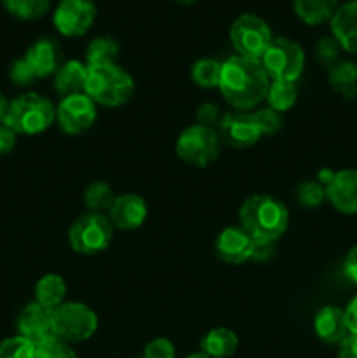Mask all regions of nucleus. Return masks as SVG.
<instances>
[{"mask_svg": "<svg viewBox=\"0 0 357 358\" xmlns=\"http://www.w3.org/2000/svg\"><path fill=\"white\" fill-rule=\"evenodd\" d=\"M186 358H210V357H206L203 352H196V353H191V355H188Z\"/></svg>", "mask_w": 357, "mask_h": 358, "instance_id": "nucleus-44", "label": "nucleus"}, {"mask_svg": "<svg viewBox=\"0 0 357 358\" xmlns=\"http://www.w3.org/2000/svg\"><path fill=\"white\" fill-rule=\"evenodd\" d=\"M178 159L195 168H206L219 157L220 138L216 128L192 124L178 135L175 143Z\"/></svg>", "mask_w": 357, "mask_h": 358, "instance_id": "nucleus-7", "label": "nucleus"}, {"mask_svg": "<svg viewBox=\"0 0 357 358\" xmlns=\"http://www.w3.org/2000/svg\"><path fill=\"white\" fill-rule=\"evenodd\" d=\"M342 48L336 42L335 37H324L317 42L315 45V55H317V59L326 66H332L336 62H340L338 56Z\"/></svg>", "mask_w": 357, "mask_h": 358, "instance_id": "nucleus-35", "label": "nucleus"}, {"mask_svg": "<svg viewBox=\"0 0 357 358\" xmlns=\"http://www.w3.org/2000/svg\"><path fill=\"white\" fill-rule=\"evenodd\" d=\"M66 297V283L63 276L56 273L44 275L37 283H35V303L42 306L55 310L59 304L65 303Z\"/></svg>", "mask_w": 357, "mask_h": 358, "instance_id": "nucleus-23", "label": "nucleus"}, {"mask_svg": "<svg viewBox=\"0 0 357 358\" xmlns=\"http://www.w3.org/2000/svg\"><path fill=\"white\" fill-rule=\"evenodd\" d=\"M4 7L14 17L23 21H35L49 10V0H2Z\"/></svg>", "mask_w": 357, "mask_h": 358, "instance_id": "nucleus-29", "label": "nucleus"}, {"mask_svg": "<svg viewBox=\"0 0 357 358\" xmlns=\"http://www.w3.org/2000/svg\"><path fill=\"white\" fill-rule=\"evenodd\" d=\"M52 331L70 345L88 341L98 331V315L88 304L65 301L52 310Z\"/></svg>", "mask_w": 357, "mask_h": 358, "instance_id": "nucleus-5", "label": "nucleus"}, {"mask_svg": "<svg viewBox=\"0 0 357 358\" xmlns=\"http://www.w3.org/2000/svg\"><path fill=\"white\" fill-rule=\"evenodd\" d=\"M119 55V44L112 37H97L86 49V65H111Z\"/></svg>", "mask_w": 357, "mask_h": 358, "instance_id": "nucleus-27", "label": "nucleus"}, {"mask_svg": "<svg viewBox=\"0 0 357 358\" xmlns=\"http://www.w3.org/2000/svg\"><path fill=\"white\" fill-rule=\"evenodd\" d=\"M35 358H79L72 345L59 338H51L35 346Z\"/></svg>", "mask_w": 357, "mask_h": 358, "instance_id": "nucleus-32", "label": "nucleus"}, {"mask_svg": "<svg viewBox=\"0 0 357 358\" xmlns=\"http://www.w3.org/2000/svg\"><path fill=\"white\" fill-rule=\"evenodd\" d=\"M328 201L345 215H357V170L335 171L329 184L326 185Z\"/></svg>", "mask_w": 357, "mask_h": 358, "instance_id": "nucleus-14", "label": "nucleus"}, {"mask_svg": "<svg viewBox=\"0 0 357 358\" xmlns=\"http://www.w3.org/2000/svg\"><path fill=\"white\" fill-rule=\"evenodd\" d=\"M97 20V6L91 0H62L52 14V23L63 37H83Z\"/></svg>", "mask_w": 357, "mask_h": 358, "instance_id": "nucleus-11", "label": "nucleus"}, {"mask_svg": "<svg viewBox=\"0 0 357 358\" xmlns=\"http://www.w3.org/2000/svg\"><path fill=\"white\" fill-rule=\"evenodd\" d=\"M220 69H223V63L217 62V59L214 58L198 59L191 69L192 83H195L196 86L203 87V90L219 87Z\"/></svg>", "mask_w": 357, "mask_h": 358, "instance_id": "nucleus-28", "label": "nucleus"}, {"mask_svg": "<svg viewBox=\"0 0 357 358\" xmlns=\"http://www.w3.org/2000/svg\"><path fill=\"white\" fill-rule=\"evenodd\" d=\"M338 358H357V336L349 334L340 343Z\"/></svg>", "mask_w": 357, "mask_h": 358, "instance_id": "nucleus-40", "label": "nucleus"}, {"mask_svg": "<svg viewBox=\"0 0 357 358\" xmlns=\"http://www.w3.org/2000/svg\"><path fill=\"white\" fill-rule=\"evenodd\" d=\"M135 91L133 77L122 66L111 65L88 66V80L84 93L97 105L104 107H121Z\"/></svg>", "mask_w": 357, "mask_h": 358, "instance_id": "nucleus-4", "label": "nucleus"}, {"mask_svg": "<svg viewBox=\"0 0 357 358\" xmlns=\"http://www.w3.org/2000/svg\"><path fill=\"white\" fill-rule=\"evenodd\" d=\"M97 121V103L86 93L62 98L56 107V122L66 135H80Z\"/></svg>", "mask_w": 357, "mask_h": 358, "instance_id": "nucleus-10", "label": "nucleus"}, {"mask_svg": "<svg viewBox=\"0 0 357 358\" xmlns=\"http://www.w3.org/2000/svg\"><path fill=\"white\" fill-rule=\"evenodd\" d=\"M147 203L142 196L126 192V194L115 196L112 208L108 210V219H111L114 229L133 231L139 229L147 219Z\"/></svg>", "mask_w": 357, "mask_h": 358, "instance_id": "nucleus-15", "label": "nucleus"}, {"mask_svg": "<svg viewBox=\"0 0 357 358\" xmlns=\"http://www.w3.org/2000/svg\"><path fill=\"white\" fill-rule=\"evenodd\" d=\"M24 59L30 63L37 79H44V77L55 76L56 70L59 69L62 52H59V45L55 41L38 38L27 49Z\"/></svg>", "mask_w": 357, "mask_h": 358, "instance_id": "nucleus-19", "label": "nucleus"}, {"mask_svg": "<svg viewBox=\"0 0 357 358\" xmlns=\"http://www.w3.org/2000/svg\"><path fill=\"white\" fill-rule=\"evenodd\" d=\"M331 31L343 51L357 55V0L336 9L331 17Z\"/></svg>", "mask_w": 357, "mask_h": 358, "instance_id": "nucleus-18", "label": "nucleus"}, {"mask_svg": "<svg viewBox=\"0 0 357 358\" xmlns=\"http://www.w3.org/2000/svg\"><path fill=\"white\" fill-rule=\"evenodd\" d=\"M345 320L350 334L357 336V294L350 299V303L345 308Z\"/></svg>", "mask_w": 357, "mask_h": 358, "instance_id": "nucleus-41", "label": "nucleus"}, {"mask_svg": "<svg viewBox=\"0 0 357 358\" xmlns=\"http://www.w3.org/2000/svg\"><path fill=\"white\" fill-rule=\"evenodd\" d=\"M0 358H35V345L23 336H13L0 343Z\"/></svg>", "mask_w": 357, "mask_h": 358, "instance_id": "nucleus-31", "label": "nucleus"}, {"mask_svg": "<svg viewBox=\"0 0 357 358\" xmlns=\"http://www.w3.org/2000/svg\"><path fill=\"white\" fill-rule=\"evenodd\" d=\"M9 79L13 80L16 86H31V84L37 80V76H35L34 69L30 66V63L23 58L16 59V62H13V65H10L9 69Z\"/></svg>", "mask_w": 357, "mask_h": 358, "instance_id": "nucleus-34", "label": "nucleus"}, {"mask_svg": "<svg viewBox=\"0 0 357 358\" xmlns=\"http://www.w3.org/2000/svg\"><path fill=\"white\" fill-rule=\"evenodd\" d=\"M18 135L2 122L0 124V156H6V154L13 152V149L16 147Z\"/></svg>", "mask_w": 357, "mask_h": 358, "instance_id": "nucleus-38", "label": "nucleus"}, {"mask_svg": "<svg viewBox=\"0 0 357 358\" xmlns=\"http://www.w3.org/2000/svg\"><path fill=\"white\" fill-rule=\"evenodd\" d=\"M329 84L332 91L346 100L357 98V63L340 59L329 66Z\"/></svg>", "mask_w": 357, "mask_h": 358, "instance_id": "nucleus-22", "label": "nucleus"}, {"mask_svg": "<svg viewBox=\"0 0 357 358\" xmlns=\"http://www.w3.org/2000/svg\"><path fill=\"white\" fill-rule=\"evenodd\" d=\"M273 245L275 243H255L254 241V250H252L251 261L266 262L268 259H272V255L275 254V250H273Z\"/></svg>", "mask_w": 357, "mask_h": 358, "instance_id": "nucleus-42", "label": "nucleus"}, {"mask_svg": "<svg viewBox=\"0 0 357 358\" xmlns=\"http://www.w3.org/2000/svg\"><path fill=\"white\" fill-rule=\"evenodd\" d=\"M196 119H198V124L214 128V126L219 124L220 121L219 108L214 103H203L202 107L198 108V112H196Z\"/></svg>", "mask_w": 357, "mask_h": 358, "instance_id": "nucleus-37", "label": "nucleus"}, {"mask_svg": "<svg viewBox=\"0 0 357 358\" xmlns=\"http://www.w3.org/2000/svg\"><path fill=\"white\" fill-rule=\"evenodd\" d=\"M200 352L210 358H230L238 350V336L227 327L210 329L200 343Z\"/></svg>", "mask_w": 357, "mask_h": 358, "instance_id": "nucleus-21", "label": "nucleus"}, {"mask_svg": "<svg viewBox=\"0 0 357 358\" xmlns=\"http://www.w3.org/2000/svg\"><path fill=\"white\" fill-rule=\"evenodd\" d=\"M217 133H219L220 142L234 147V149L252 147L262 136L261 129L255 122L254 112L247 110H234L224 114L217 124Z\"/></svg>", "mask_w": 357, "mask_h": 358, "instance_id": "nucleus-12", "label": "nucleus"}, {"mask_svg": "<svg viewBox=\"0 0 357 358\" xmlns=\"http://www.w3.org/2000/svg\"><path fill=\"white\" fill-rule=\"evenodd\" d=\"M314 331L326 345H340L350 334L345 320V310L338 306H324L314 318Z\"/></svg>", "mask_w": 357, "mask_h": 358, "instance_id": "nucleus-17", "label": "nucleus"}, {"mask_svg": "<svg viewBox=\"0 0 357 358\" xmlns=\"http://www.w3.org/2000/svg\"><path fill=\"white\" fill-rule=\"evenodd\" d=\"M336 9H338V0H294L296 16L310 27L331 21Z\"/></svg>", "mask_w": 357, "mask_h": 358, "instance_id": "nucleus-24", "label": "nucleus"}, {"mask_svg": "<svg viewBox=\"0 0 357 358\" xmlns=\"http://www.w3.org/2000/svg\"><path fill=\"white\" fill-rule=\"evenodd\" d=\"M296 199L300 206L315 210L326 201V187L317 180H304L296 187Z\"/></svg>", "mask_w": 357, "mask_h": 358, "instance_id": "nucleus-30", "label": "nucleus"}, {"mask_svg": "<svg viewBox=\"0 0 357 358\" xmlns=\"http://www.w3.org/2000/svg\"><path fill=\"white\" fill-rule=\"evenodd\" d=\"M343 273L349 278V282L357 285V245L350 248V252L346 254L345 262H343Z\"/></svg>", "mask_w": 357, "mask_h": 358, "instance_id": "nucleus-39", "label": "nucleus"}, {"mask_svg": "<svg viewBox=\"0 0 357 358\" xmlns=\"http://www.w3.org/2000/svg\"><path fill=\"white\" fill-rule=\"evenodd\" d=\"M270 79L261 59L231 56L223 63L219 90L224 100L237 110H252L266 100Z\"/></svg>", "mask_w": 357, "mask_h": 358, "instance_id": "nucleus-1", "label": "nucleus"}, {"mask_svg": "<svg viewBox=\"0 0 357 358\" xmlns=\"http://www.w3.org/2000/svg\"><path fill=\"white\" fill-rule=\"evenodd\" d=\"M261 63L272 80L296 83L304 70V52L298 42L276 37L262 55Z\"/></svg>", "mask_w": 357, "mask_h": 358, "instance_id": "nucleus-9", "label": "nucleus"}, {"mask_svg": "<svg viewBox=\"0 0 357 358\" xmlns=\"http://www.w3.org/2000/svg\"><path fill=\"white\" fill-rule=\"evenodd\" d=\"M240 227L255 243H276L289 226V210L270 194L248 196L238 212Z\"/></svg>", "mask_w": 357, "mask_h": 358, "instance_id": "nucleus-2", "label": "nucleus"}, {"mask_svg": "<svg viewBox=\"0 0 357 358\" xmlns=\"http://www.w3.org/2000/svg\"><path fill=\"white\" fill-rule=\"evenodd\" d=\"M350 2H352V0H350Z\"/></svg>", "mask_w": 357, "mask_h": 358, "instance_id": "nucleus-46", "label": "nucleus"}, {"mask_svg": "<svg viewBox=\"0 0 357 358\" xmlns=\"http://www.w3.org/2000/svg\"><path fill=\"white\" fill-rule=\"evenodd\" d=\"M272 28L255 14H241L231 23L230 41L238 56L261 59L273 41Z\"/></svg>", "mask_w": 357, "mask_h": 358, "instance_id": "nucleus-8", "label": "nucleus"}, {"mask_svg": "<svg viewBox=\"0 0 357 358\" xmlns=\"http://www.w3.org/2000/svg\"><path fill=\"white\" fill-rule=\"evenodd\" d=\"M18 334L27 338L35 346L55 338L52 331V310L38 303H30L21 310L18 317Z\"/></svg>", "mask_w": 357, "mask_h": 358, "instance_id": "nucleus-13", "label": "nucleus"}, {"mask_svg": "<svg viewBox=\"0 0 357 358\" xmlns=\"http://www.w3.org/2000/svg\"><path fill=\"white\" fill-rule=\"evenodd\" d=\"M175 346L170 339L156 338L147 343L142 358H175Z\"/></svg>", "mask_w": 357, "mask_h": 358, "instance_id": "nucleus-36", "label": "nucleus"}, {"mask_svg": "<svg viewBox=\"0 0 357 358\" xmlns=\"http://www.w3.org/2000/svg\"><path fill=\"white\" fill-rule=\"evenodd\" d=\"M255 122H258L259 129H261L262 136H272L282 128V114H279L273 108L265 107L259 108V110L254 112Z\"/></svg>", "mask_w": 357, "mask_h": 358, "instance_id": "nucleus-33", "label": "nucleus"}, {"mask_svg": "<svg viewBox=\"0 0 357 358\" xmlns=\"http://www.w3.org/2000/svg\"><path fill=\"white\" fill-rule=\"evenodd\" d=\"M254 240L241 227H226L217 234L216 254L226 264H244L251 261Z\"/></svg>", "mask_w": 357, "mask_h": 358, "instance_id": "nucleus-16", "label": "nucleus"}, {"mask_svg": "<svg viewBox=\"0 0 357 358\" xmlns=\"http://www.w3.org/2000/svg\"><path fill=\"white\" fill-rule=\"evenodd\" d=\"M114 236L108 215L88 212L77 217L69 229V243L80 255H97L107 250Z\"/></svg>", "mask_w": 357, "mask_h": 358, "instance_id": "nucleus-6", "label": "nucleus"}, {"mask_svg": "<svg viewBox=\"0 0 357 358\" xmlns=\"http://www.w3.org/2000/svg\"><path fill=\"white\" fill-rule=\"evenodd\" d=\"M175 2L184 3V6H192V3H196V2H198V0H175Z\"/></svg>", "mask_w": 357, "mask_h": 358, "instance_id": "nucleus-45", "label": "nucleus"}, {"mask_svg": "<svg viewBox=\"0 0 357 358\" xmlns=\"http://www.w3.org/2000/svg\"><path fill=\"white\" fill-rule=\"evenodd\" d=\"M298 100V90L294 83H286V80H272L270 84L268 94H266V101L268 107L276 110L279 114L290 110L296 105Z\"/></svg>", "mask_w": 357, "mask_h": 358, "instance_id": "nucleus-26", "label": "nucleus"}, {"mask_svg": "<svg viewBox=\"0 0 357 358\" xmlns=\"http://www.w3.org/2000/svg\"><path fill=\"white\" fill-rule=\"evenodd\" d=\"M115 194L112 191L111 185L104 180H94L84 191V205H86L88 212L93 213H104L107 215L108 210L112 208Z\"/></svg>", "mask_w": 357, "mask_h": 358, "instance_id": "nucleus-25", "label": "nucleus"}, {"mask_svg": "<svg viewBox=\"0 0 357 358\" xmlns=\"http://www.w3.org/2000/svg\"><path fill=\"white\" fill-rule=\"evenodd\" d=\"M7 108H9V101H7V98L4 96V93H0V124H2L4 119H6Z\"/></svg>", "mask_w": 357, "mask_h": 358, "instance_id": "nucleus-43", "label": "nucleus"}, {"mask_svg": "<svg viewBox=\"0 0 357 358\" xmlns=\"http://www.w3.org/2000/svg\"><path fill=\"white\" fill-rule=\"evenodd\" d=\"M88 80V65L79 59H69L55 73V90L62 98L84 93Z\"/></svg>", "mask_w": 357, "mask_h": 358, "instance_id": "nucleus-20", "label": "nucleus"}, {"mask_svg": "<svg viewBox=\"0 0 357 358\" xmlns=\"http://www.w3.org/2000/svg\"><path fill=\"white\" fill-rule=\"evenodd\" d=\"M56 121V107L48 96L41 93L20 94L9 101L4 124L9 126L16 135H38L51 128Z\"/></svg>", "mask_w": 357, "mask_h": 358, "instance_id": "nucleus-3", "label": "nucleus"}]
</instances>
